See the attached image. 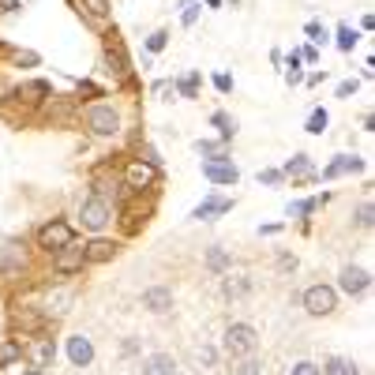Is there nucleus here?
Instances as JSON below:
<instances>
[{
  "instance_id": "obj_25",
  "label": "nucleus",
  "mask_w": 375,
  "mask_h": 375,
  "mask_svg": "<svg viewBox=\"0 0 375 375\" xmlns=\"http://www.w3.org/2000/svg\"><path fill=\"white\" fill-rule=\"evenodd\" d=\"M353 46H357V30H353V27H338V49L353 53Z\"/></svg>"
},
{
  "instance_id": "obj_19",
  "label": "nucleus",
  "mask_w": 375,
  "mask_h": 375,
  "mask_svg": "<svg viewBox=\"0 0 375 375\" xmlns=\"http://www.w3.org/2000/svg\"><path fill=\"white\" fill-rule=\"evenodd\" d=\"M79 12H86V19H105L109 0H79Z\"/></svg>"
},
{
  "instance_id": "obj_37",
  "label": "nucleus",
  "mask_w": 375,
  "mask_h": 375,
  "mask_svg": "<svg viewBox=\"0 0 375 375\" xmlns=\"http://www.w3.org/2000/svg\"><path fill=\"white\" fill-rule=\"evenodd\" d=\"M214 86L222 94H229V91H233V79H229V75H214Z\"/></svg>"
},
{
  "instance_id": "obj_21",
  "label": "nucleus",
  "mask_w": 375,
  "mask_h": 375,
  "mask_svg": "<svg viewBox=\"0 0 375 375\" xmlns=\"http://www.w3.org/2000/svg\"><path fill=\"white\" fill-rule=\"evenodd\" d=\"M23 357V341H0V368Z\"/></svg>"
},
{
  "instance_id": "obj_6",
  "label": "nucleus",
  "mask_w": 375,
  "mask_h": 375,
  "mask_svg": "<svg viewBox=\"0 0 375 375\" xmlns=\"http://www.w3.org/2000/svg\"><path fill=\"white\" fill-rule=\"evenodd\" d=\"M86 128L94 131V136H117L120 131V117L113 105H91L86 109Z\"/></svg>"
},
{
  "instance_id": "obj_38",
  "label": "nucleus",
  "mask_w": 375,
  "mask_h": 375,
  "mask_svg": "<svg viewBox=\"0 0 375 375\" xmlns=\"http://www.w3.org/2000/svg\"><path fill=\"white\" fill-rule=\"evenodd\" d=\"M308 34H312V41H327V30L319 23H308Z\"/></svg>"
},
{
  "instance_id": "obj_34",
  "label": "nucleus",
  "mask_w": 375,
  "mask_h": 375,
  "mask_svg": "<svg viewBox=\"0 0 375 375\" xmlns=\"http://www.w3.org/2000/svg\"><path fill=\"white\" fill-rule=\"evenodd\" d=\"M195 83H199V75H184V79H180L184 98H195Z\"/></svg>"
},
{
  "instance_id": "obj_17",
  "label": "nucleus",
  "mask_w": 375,
  "mask_h": 375,
  "mask_svg": "<svg viewBox=\"0 0 375 375\" xmlns=\"http://www.w3.org/2000/svg\"><path fill=\"white\" fill-rule=\"evenodd\" d=\"M357 169H364V162H360V158H353V154H341L338 162H330L327 169H323V176L330 180V176H341V173H357Z\"/></svg>"
},
{
  "instance_id": "obj_32",
  "label": "nucleus",
  "mask_w": 375,
  "mask_h": 375,
  "mask_svg": "<svg viewBox=\"0 0 375 375\" xmlns=\"http://www.w3.org/2000/svg\"><path fill=\"white\" fill-rule=\"evenodd\" d=\"M184 27H192L195 23V19H199V4H192V0H184Z\"/></svg>"
},
{
  "instance_id": "obj_1",
  "label": "nucleus",
  "mask_w": 375,
  "mask_h": 375,
  "mask_svg": "<svg viewBox=\"0 0 375 375\" xmlns=\"http://www.w3.org/2000/svg\"><path fill=\"white\" fill-rule=\"evenodd\" d=\"M256 330H251L248 323H229L225 327V353L229 357H248V353H256Z\"/></svg>"
},
{
  "instance_id": "obj_13",
  "label": "nucleus",
  "mask_w": 375,
  "mask_h": 375,
  "mask_svg": "<svg viewBox=\"0 0 375 375\" xmlns=\"http://www.w3.org/2000/svg\"><path fill=\"white\" fill-rule=\"evenodd\" d=\"M143 308H150L154 315L169 312V308H173V293L165 289V285H154V289H147V293H143Z\"/></svg>"
},
{
  "instance_id": "obj_15",
  "label": "nucleus",
  "mask_w": 375,
  "mask_h": 375,
  "mask_svg": "<svg viewBox=\"0 0 375 375\" xmlns=\"http://www.w3.org/2000/svg\"><path fill=\"white\" fill-rule=\"evenodd\" d=\"M83 256H86V263H109L117 256V244L113 240H91V244L83 248Z\"/></svg>"
},
{
  "instance_id": "obj_28",
  "label": "nucleus",
  "mask_w": 375,
  "mask_h": 375,
  "mask_svg": "<svg viewBox=\"0 0 375 375\" xmlns=\"http://www.w3.org/2000/svg\"><path fill=\"white\" fill-rule=\"evenodd\" d=\"M12 60L19 64V68H23V64H27V68H34V64H38V53H30V49H15V53H12Z\"/></svg>"
},
{
  "instance_id": "obj_4",
  "label": "nucleus",
  "mask_w": 375,
  "mask_h": 375,
  "mask_svg": "<svg viewBox=\"0 0 375 375\" xmlns=\"http://www.w3.org/2000/svg\"><path fill=\"white\" fill-rule=\"evenodd\" d=\"M338 308V293L330 285H308L304 289V312L308 315H330Z\"/></svg>"
},
{
  "instance_id": "obj_26",
  "label": "nucleus",
  "mask_w": 375,
  "mask_h": 375,
  "mask_svg": "<svg viewBox=\"0 0 375 375\" xmlns=\"http://www.w3.org/2000/svg\"><path fill=\"white\" fill-rule=\"evenodd\" d=\"M206 267H211L214 274H218V270H225V267H229V256H225L222 248H211V251H206Z\"/></svg>"
},
{
  "instance_id": "obj_5",
  "label": "nucleus",
  "mask_w": 375,
  "mask_h": 375,
  "mask_svg": "<svg viewBox=\"0 0 375 375\" xmlns=\"http://www.w3.org/2000/svg\"><path fill=\"white\" fill-rule=\"evenodd\" d=\"M68 244H75V233H72L68 222H46V225L38 229V248L60 251V248H68Z\"/></svg>"
},
{
  "instance_id": "obj_2",
  "label": "nucleus",
  "mask_w": 375,
  "mask_h": 375,
  "mask_svg": "<svg viewBox=\"0 0 375 375\" xmlns=\"http://www.w3.org/2000/svg\"><path fill=\"white\" fill-rule=\"evenodd\" d=\"M79 222H83V229H91V233H102V229L109 225V203H105L102 192H94L91 199H83Z\"/></svg>"
},
{
  "instance_id": "obj_27",
  "label": "nucleus",
  "mask_w": 375,
  "mask_h": 375,
  "mask_svg": "<svg viewBox=\"0 0 375 375\" xmlns=\"http://www.w3.org/2000/svg\"><path fill=\"white\" fill-rule=\"evenodd\" d=\"M371 222H375L371 203H360V211H357V225H360V229H371Z\"/></svg>"
},
{
  "instance_id": "obj_11",
  "label": "nucleus",
  "mask_w": 375,
  "mask_h": 375,
  "mask_svg": "<svg viewBox=\"0 0 375 375\" xmlns=\"http://www.w3.org/2000/svg\"><path fill=\"white\" fill-rule=\"evenodd\" d=\"M338 285H341L349 296H360V293L371 285V278H368V270H360V267H346V270H341V278H338Z\"/></svg>"
},
{
  "instance_id": "obj_22",
  "label": "nucleus",
  "mask_w": 375,
  "mask_h": 375,
  "mask_svg": "<svg viewBox=\"0 0 375 375\" xmlns=\"http://www.w3.org/2000/svg\"><path fill=\"white\" fill-rule=\"evenodd\" d=\"M195 150L206 154V162H222V158H225V147H222V143H206V139H199V143H195Z\"/></svg>"
},
{
  "instance_id": "obj_16",
  "label": "nucleus",
  "mask_w": 375,
  "mask_h": 375,
  "mask_svg": "<svg viewBox=\"0 0 375 375\" xmlns=\"http://www.w3.org/2000/svg\"><path fill=\"white\" fill-rule=\"evenodd\" d=\"M229 211H233V199H203L199 206H195L192 218L206 222V218H218V214H229Z\"/></svg>"
},
{
  "instance_id": "obj_31",
  "label": "nucleus",
  "mask_w": 375,
  "mask_h": 375,
  "mask_svg": "<svg viewBox=\"0 0 375 375\" xmlns=\"http://www.w3.org/2000/svg\"><path fill=\"white\" fill-rule=\"evenodd\" d=\"M289 375H319V364L301 360V364H293V368H289Z\"/></svg>"
},
{
  "instance_id": "obj_3",
  "label": "nucleus",
  "mask_w": 375,
  "mask_h": 375,
  "mask_svg": "<svg viewBox=\"0 0 375 375\" xmlns=\"http://www.w3.org/2000/svg\"><path fill=\"white\" fill-rule=\"evenodd\" d=\"M124 184L131 192H147V188L158 184V165L147 162V158H131L128 169H124Z\"/></svg>"
},
{
  "instance_id": "obj_24",
  "label": "nucleus",
  "mask_w": 375,
  "mask_h": 375,
  "mask_svg": "<svg viewBox=\"0 0 375 375\" xmlns=\"http://www.w3.org/2000/svg\"><path fill=\"white\" fill-rule=\"evenodd\" d=\"M211 120H214L218 128H222V139H233V136H237V120L229 117V113H214Z\"/></svg>"
},
{
  "instance_id": "obj_9",
  "label": "nucleus",
  "mask_w": 375,
  "mask_h": 375,
  "mask_svg": "<svg viewBox=\"0 0 375 375\" xmlns=\"http://www.w3.org/2000/svg\"><path fill=\"white\" fill-rule=\"evenodd\" d=\"M83 263H86L83 248L68 244V248H60V251H57V259H53V270H57L60 278H68V274H79V270H83Z\"/></svg>"
},
{
  "instance_id": "obj_30",
  "label": "nucleus",
  "mask_w": 375,
  "mask_h": 375,
  "mask_svg": "<svg viewBox=\"0 0 375 375\" xmlns=\"http://www.w3.org/2000/svg\"><path fill=\"white\" fill-rule=\"evenodd\" d=\"M233 375H263V364L259 360H244V364H237Z\"/></svg>"
},
{
  "instance_id": "obj_40",
  "label": "nucleus",
  "mask_w": 375,
  "mask_h": 375,
  "mask_svg": "<svg viewBox=\"0 0 375 375\" xmlns=\"http://www.w3.org/2000/svg\"><path fill=\"white\" fill-rule=\"evenodd\" d=\"M195 357H199L203 364H214V349H199V353H195Z\"/></svg>"
},
{
  "instance_id": "obj_42",
  "label": "nucleus",
  "mask_w": 375,
  "mask_h": 375,
  "mask_svg": "<svg viewBox=\"0 0 375 375\" xmlns=\"http://www.w3.org/2000/svg\"><path fill=\"white\" fill-rule=\"evenodd\" d=\"M206 4H211V8H218V4H222V0H206Z\"/></svg>"
},
{
  "instance_id": "obj_14",
  "label": "nucleus",
  "mask_w": 375,
  "mask_h": 375,
  "mask_svg": "<svg viewBox=\"0 0 375 375\" xmlns=\"http://www.w3.org/2000/svg\"><path fill=\"white\" fill-rule=\"evenodd\" d=\"M143 375H176V360L169 353H150L143 360Z\"/></svg>"
},
{
  "instance_id": "obj_10",
  "label": "nucleus",
  "mask_w": 375,
  "mask_h": 375,
  "mask_svg": "<svg viewBox=\"0 0 375 375\" xmlns=\"http://www.w3.org/2000/svg\"><path fill=\"white\" fill-rule=\"evenodd\" d=\"M203 176H206V180H211V184H237L240 180V169H237V165L233 162H206L203 165Z\"/></svg>"
},
{
  "instance_id": "obj_12",
  "label": "nucleus",
  "mask_w": 375,
  "mask_h": 375,
  "mask_svg": "<svg viewBox=\"0 0 375 375\" xmlns=\"http://www.w3.org/2000/svg\"><path fill=\"white\" fill-rule=\"evenodd\" d=\"M68 360L75 364V368H86V364L94 360V346H91V338L72 334V338H68Z\"/></svg>"
},
{
  "instance_id": "obj_20",
  "label": "nucleus",
  "mask_w": 375,
  "mask_h": 375,
  "mask_svg": "<svg viewBox=\"0 0 375 375\" xmlns=\"http://www.w3.org/2000/svg\"><path fill=\"white\" fill-rule=\"evenodd\" d=\"M282 176H312V162H308V154H296V158L285 165Z\"/></svg>"
},
{
  "instance_id": "obj_29",
  "label": "nucleus",
  "mask_w": 375,
  "mask_h": 375,
  "mask_svg": "<svg viewBox=\"0 0 375 375\" xmlns=\"http://www.w3.org/2000/svg\"><path fill=\"white\" fill-rule=\"evenodd\" d=\"M165 41H169V34H165V30H154V34L147 38V49H150V53H162Z\"/></svg>"
},
{
  "instance_id": "obj_39",
  "label": "nucleus",
  "mask_w": 375,
  "mask_h": 375,
  "mask_svg": "<svg viewBox=\"0 0 375 375\" xmlns=\"http://www.w3.org/2000/svg\"><path fill=\"white\" fill-rule=\"evenodd\" d=\"M296 57H304L308 64H315V60H319V53H315L312 46H308V49H301V53H296Z\"/></svg>"
},
{
  "instance_id": "obj_33",
  "label": "nucleus",
  "mask_w": 375,
  "mask_h": 375,
  "mask_svg": "<svg viewBox=\"0 0 375 375\" xmlns=\"http://www.w3.org/2000/svg\"><path fill=\"white\" fill-rule=\"evenodd\" d=\"M244 293H248V282H233V278L225 282V296H244Z\"/></svg>"
},
{
  "instance_id": "obj_35",
  "label": "nucleus",
  "mask_w": 375,
  "mask_h": 375,
  "mask_svg": "<svg viewBox=\"0 0 375 375\" xmlns=\"http://www.w3.org/2000/svg\"><path fill=\"white\" fill-rule=\"evenodd\" d=\"M278 180H282L278 169H263V173H259V184H278Z\"/></svg>"
},
{
  "instance_id": "obj_8",
  "label": "nucleus",
  "mask_w": 375,
  "mask_h": 375,
  "mask_svg": "<svg viewBox=\"0 0 375 375\" xmlns=\"http://www.w3.org/2000/svg\"><path fill=\"white\" fill-rule=\"evenodd\" d=\"M23 353H27L30 368H49L53 357H57V346H53V338H34L23 346Z\"/></svg>"
},
{
  "instance_id": "obj_7",
  "label": "nucleus",
  "mask_w": 375,
  "mask_h": 375,
  "mask_svg": "<svg viewBox=\"0 0 375 375\" xmlns=\"http://www.w3.org/2000/svg\"><path fill=\"white\" fill-rule=\"evenodd\" d=\"M105 64L117 79H128V57H124V46H120V34H105Z\"/></svg>"
},
{
  "instance_id": "obj_23",
  "label": "nucleus",
  "mask_w": 375,
  "mask_h": 375,
  "mask_svg": "<svg viewBox=\"0 0 375 375\" xmlns=\"http://www.w3.org/2000/svg\"><path fill=\"white\" fill-rule=\"evenodd\" d=\"M327 124H330L327 109H315V113L308 117V131H312V136H323V131H327Z\"/></svg>"
},
{
  "instance_id": "obj_18",
  "label": "nucleus",
  "mask_w": 375,
  "mask_h": 375,
  "mask_svg": "<svg viewBox=\"0 0 375 375\" xmlns=\"http://www.w3.org/2000/svg\"><path fill=\"white\" fill-rule=\"evenodd\" d=\"M323 371H327V375H360V371H357V364L346 360V357H330Z\"/></svg>"
},
{
  "instance_id": "obj_41",
  "label": "nucleus",
  "mask_w": 375,
  "mask_h": 375,
  "mask_svg": "<svg viewBox=\"0 0 375 375\" xmlns=\"http://www.w3.org/2000/svg\"><path fill=\"white\" fill-rule=\"evenodd\" d=\"M23 375H46V368H30V371H23Z\"/></svg>"
},
{
  "instance_id": "obj_36",
  "label": "nucleus",
  "mask_w": 375,
  "mask_h": 375,
  "mask_svg": "<svg viewBox=\"0 0 375 375\" xmlns=\"http://www.w3.org/2000/svg\"><path fill=\"white\" fill-rule=\"evenodd\" d=\"M353 94H357V79H346L338 86V98H353Z\"/></svg>"
}]
</instances>
